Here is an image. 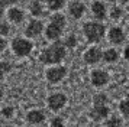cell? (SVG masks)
Masks as SVG:
<instances>
[{"label":"cell","mask_w":129,"mask_h":127,"mask_svg":"<svg viewBox=\"0 0 129 127\" xmlns=\"http://www.w3.org/2000/svg\"><path fill=\"white\" fill-rule=\"evenodd\" d=\"M67 55V48H65L64 42L61 40H55L54 43L45 48L39 55V61L45 65H52V64H59Z\"/></svg>","instance_id":"6da1fadb"},{"label":"cell","mask_w":129,"mask_h":127,"mask_svg":"<svg viewBox=\"0 0 129 127\" xmlns=\"http://www.w3.org/2000/svg\"><path fill=\"white\" fill-rule=\"evenodd\" d=\"M65 25H67V20H65L64 15L54 13L52 17H51V22L48 23V26L45 28V36H47V39H49V40L59 39L61 35H62V30H64Z\"/></svg>","instance_id":"7a4b0ae2"},{"label":"cell","mask_w":129,"mask_h":127,"mask_svg":"<svg viewBox=\"0 0 129 127\" xmlns=\"http://www.w3.org/2000/svg\"><path fill=\"white\" fill-rule=\"evenodd\" d=\"M83 33L90 42H100L106 33V26L100 22H87L83 26Z\"/></svg>","instance_id":"3957f363"},{"label":"cell","mask_w":129,"mask_h":127,"mask_svg":"<svg viewBox=\"0 0 129 127\" xmlns=\"http://www.w3.org/2000/svg\"><path fill=\"white\" fill-rule=\"evenodd\" d=\"M12 51L13 53L19 58L28 56L30 52L34 51V43L29 39H25V38H15L12 40Z\"/></svg>","instance_id":"277c9868"},{"label":"cell","mask_w":129,"mask_h":127,"mask_svg":"<svg viewBox=\"0 0 129 127\" xmlns=\"http://www.w3.org/2000/svg\"><path fill=\"white\" fill-rule=\"evenodd\" d=\"M65 75H67V68L65 67H51L49 69H47L45 78H47L48 82L57 84V82L64 80Z\"/></svg>","instance_id":"5b68a950"},{"label":"cell","mask_w":129,"mask_h":127,"mask_svg":"<svg viewBox=\"0 0 129 127\" xmlns=\"http://www.w3.org/2000/svg\"><path fill=\"white\" fill-rule=\"evenodd\" d=\"M65 104H67V95L62 92H54L48 97V107L52 111H59Z\"/></svg>","instance_id":"8992f818"},{"label":"cell","mask_w":129,"mask_h":127,"mask_svg":"<svg viewBox=\"0 0 129 127\" xmlns=\"http://www.w3.org/2000/svg\"><path fill=\"white\" fill-rule=\"evenodd\" d=\"M109 113H110L109 104H102V105H94L93 104V108L88 111V115H90L91 120L99 121V120L107 118V117H109Z\"/></svg>","instance_id":"52a82bcc"},{"label":"cell","mask_w":129,"mask_h":127,"mask_svg":"<svg viewBox=\"0 0 129 127\" xmlns=\"http://www.w3.org/2000/svg\"><path fill=\"white\" fill-rule=\"evenodd\" d=\"M44 32V23L41 20H38V19H34V20H30L28 23V26L25 29V35L28 36V38H36V36H39V35Z\"/></svg>","instance_id":"ba28073f"},{"label":"cell","mask_w":129,"mask_h":127,"mask_svg":"<svg viewBox=\"0 0 129 127\" xmlns=\"http://www.w3.org/2000/svg\"><path fill=\"white\" fill-rule=\"evenodd\" d=\"M90 81L94 87H103L109 82V75H107V72L102 71V69H96L90 75Z\"/></svg>","instance_id":"9c48e42d"},{"label":"cell","mask_w":129,"mask_h":127,"mask_svg":"<svg viewBox=\"0 0 129 127\" xmlns=\"http://www.w3.org/2000/svg\"><path fill=\"white\" fill-rule=\"evenodd\" d=\"M102 49L97 48V46H93V48H90L88 51H86L84 53V61L90 65H93V64H97L100 62V59H102Z\"/></svg>","instance_id":"30bf717a"},{"label":"cell","mask_w":129,"mask_h":127,"mask_svg":"<svg viewBox=\"0 0 129 127\" xmlns=\"http://www.w3.org/2000/svg\"><path fill=\"white\" fill-rule=\"evenodd\" d=\"M109 40L115 45H120L125 40V32L122 30V28L119 26H113V28L109 30Z\"/></svg>","instance_id":"8fae6325"},{"label":"cell","mask_w":129,"mask_h":127,"mask_svg":"<svg viewBox=\"0 0 129 127\" xmlns=\"http://www.w3.org/2000/svg\"><path fill=\"white\" fill-rule=\"evenodd\" d=\"M7 17H9V20L15 25H19V23H22L25 20V13L22 9H19V7H10L9 10H7Z\"/></svg>","instance_id":"7c38bea8"},{"label":"cell","mask_w":129,"mask_h":127,"mask_svg":"<svg viewBox=\"0 0 129 127\" xmlns=\"http://www.w3.org/2000/svg\"><path fill=\"white\" fill-rule=\"evenodd\" d=\"M91 12H93L94 17H96L97 20H103V19L106 17V13H107L105 3L100 2V0H96V2L91 3Z\"/></svg>","instance_id":"4fadbf2b"},{"label":"cell","mask_w":129,"mask_h":127,"mask_svg":"<svg viewBox=\"0 0 129 127\" xmlns=\"http://www.w3.org/2000/svg\"><path fill=\"white\" fill-rule=\"evenodd\" d=\"M84 12H86V6L83 5L81 2H73L68 6V13L74 19H80L84 15Z\"/></svg>","instance_id":"5bb4252c"},{"label":"cell","mask_w":129,"mask_h":127,"mask_svg":"<svg viewBox=\"0 0 129 127\" xmlns=\"http://www.w3.org/2000/svg\"><path fill=\"white\" fill-rule=\"evenodd\" d=\"M26 118L32 124H41L45 120V114L42 111H39V110H30L28 113V115H26Z\"/></svg>","instance_id":"9a60e30c"},{"label":"cell","mask_w":129,"mask_h":127,"mask_svg":"<svg viewBox=\"0 0 129 127\" xmlns=\"http://www.w3.org/2000/svg\"><path fill=\"white\" fill-rule=\"evenodd\" d=\"M117 58H119V52L115 49V48H110V49H107V51L102 52V59L107 64H113L117 61Z\"/></svg>","instance_id":"2e32d148"},{"label":"cell","mask_w":129,"mask_h":127,"mask_svg":"<svg viewBox=\"0 0 129 127\" xmlns=\"http://www.w3.org/2000/svg\"><path fill=\"white\" fill-rule=\"evenodd\" d=\"M30 13L34 16H41L44 13V6H42V3L39 0H35V2L30 3Z\"/></svg>","instance_id":"e0dca14e"},{"label":"cell","mask_w":129,"mask_h":127,"mask_svg":"<svg viewBox=\"0 0 129 127\" xmlns=\"http://www.w3.org/2000/svg\"><path fill=\"white\" fill-rule=\"evenodd\" d=\"M10 69H12V64L9 61H0V82L5 78V75L10 72Z\"/></svg>","instance_id":"ac0fdd59"},{"label":"cell","mask_w":129,"mask_h":127,"mask_svg":"<svg viewBox=\"0 0 129 127\" xmlns=\"http://www.w3.org/2000/svg\"><path fill=\"white\" fill-rule=\"evenodd\" d=\"M65 5V0H48V9L52 12H58Z\"/></svg>","instance_id":"d6986e66"},{"label":"cell","mask_w":129,"mask_h":127,"mask_svg":"<svg viewBox=\"0 0 129 127\" xmlns=\"http://www.w3.org/2000/svg\"><path fill=\"white\" fill-rule=\"evenodd\" d=\"M106 126L107 127H122L123 126V120L117 115H112L110 118H107L106 121Z\"/></svg>","instance_id":"ffe728a7"},{"label":"cell","mask_w":129,"mask_h":127,"mask_svg":"<svg viewBox=\"0 0 129 127\" xmlns=\"http://www.w3.org/2000/svg\"><path fill=\"white\" fill-rule=\"evenodd\" d=\"M93 104L94 105H102V104H109V97L103 94V92H100V94H96L93 97Z\"/></svg>","instance_id":"44dd1931"},{"label":"cell","mask_w":129,"mask_h":127,"mask_svg":"<svg viewBox=\"0 0 129 127\" xmlns=\"http://www.w3.org/2000/svg\"><path fill=\"white\" fill-rule=\"evenodd\" d=\"M64 45L65 48H76L77 46V38H76V35H68L67 36V39L64 40Z\"/></svg>","instance_id":"7402d4cb"},{"label":"cell","mask_w":129,"mask_h":127,"mask_svg":"<svg viewBox=\"0 0 129 127\" xmlns=\"http://www.w3.org/2000/svg\"><path fill=\"white\" fill-rule=\"evenodd\" d=\"M128 100H123V101H120V104H119V110H120V113L123 114V117L126 118L129 114V108H128Z\"/></svg>","instance_id":"603a6c76"},{"label":"cell","mask_w":129,"mask_h":127,"mask_svg":"<svg viewBox=\"0 0 129 127\" xmlns=\"http://www.w3.org/2000/svg\"><path fill=\"white\" fill-rule=\"evenodd\" d=\"M10 33V26L7 22H0V35L2 36H7Z\"/></svg>","instance_id":"cb8c5ba5"},{"label":"cell","mask_w":129,"mask_h":127,"mask_svg":"<svg viewBox=\"0 0 129 127\" xmlns=\"http://www.w3.org/2000/svg\"><path fill=\"white\" fill-rule=\"evenodd\" d=\"M122 15H123V10L120 9V7H113L112 9V12H110V16H112V19H120L122 17Z\"/></svg>","instance_id":"d4e9b609"},{"label":"cell","mask_w":129,"mask_h":127,"mask_svg":"<svg viewBox=\"0 0 129 127\" xmlns=\"http://www.w3.org/2000/svg\"><path fill=\"white\" fill-rule=\"evenodd\" d=\"M49 127H65L64 120H62L61 117H55V118H52V120H51Z\"/></svg>","instance_id":"484cf974"},{"label":"cell","mask_w":129,"mask_h":127,"mask_svg":"<svg viewBox=\"0 0 129 127\" xmlns=\"http://www.w3.org/2000/svg\"><path fill=\"white\" fill-rule=\"evenodd\" d=\"M13 113H15V108H13V107H10V105L2 110V114L5 115V117H7V118H10V117L13 115Z\"/></svg>","instance_id":"4316f807"},{"label":"cell","mask_w":129,"mask_h":127,"mask_svg":"<svg viewBox=\"0 0 129 127\" xmlns=\"http://www.w3.org/2000/svg\"><path fill=\"white\" fill-rule=\"evenodd\" d=\"M7 46V42L6 39H3V38H0V52L2 51H5V48Z\"/></svg>","instance_id":"83f0119b"},{"label":"cell","mask_w":129,"mask_h":127,"mask_svg":"<svg viewBox=\"0 0 129 127\" xmlns=\"http://www.w3.org/2000/svg\"><path fill=\"white\" fill-rule=\"evenodd\" d=\"M18 0H0V3L3 6H9V5H13V3H16Z\"/></svg>","instance_id":"f1b7e54d"},{"label":"cell","mask_w":129,"mask_h":127,"mask_svg":"<svg viewBox=\"0 0 129 127\" xmlns=\"http://www.w3.org/2000/svg\"><path fill=\"white\" fill-rule=\"evenodd\" d=\"M3 13H5V6L0 3V16H3Z\"/></svg>","instance_id":"f546056e"},{"label":"cell","mask_w":129,"mask_h":127,"mask_svg":"<svg viewBox=\"0 0 129 127\" xmlns=\"http://www.w3.org/2000/svg\"><path fill=\"white\" fill-rule=\"evenodd\" d=\"M119 3H122V5H126V3H128V0H119Z\"/></svg>","instance_id":"4dcf8cb0"},{"label":"cell","mask_w":129,"mask_h":127,"mask_svg":"<svg viewBox=\"0 0 129 127\" xmlns=\"http://www.w3.org/2000/svg\"><path fill=\"white\" fill-rule=\"evenodd\" d=\"M2 100H3V91L0 90V101H2Z\"/></svg>","instance_id":"1f68e13d"},{"label":"cell","mask_w":129,"mask_h":127,"mask_svg":"<svg viewBox=\"0 0 129 127\" xmlns=\"http://www.w3.org/2000/svg\"><path fill=\"white\" fill-rule=\"evenodd\" d=\"M87 127H99V126H87Z\"/></svg>","instance_id":"d6a6232c"}]
</instances>
